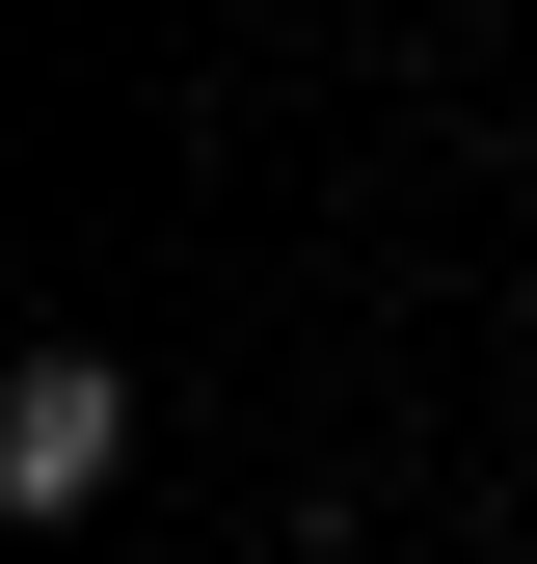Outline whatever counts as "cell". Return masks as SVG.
<instances>
[{
    "instance_id": "6da1fadb",
    "label": "cell",
    "mask_w": 537,
    "mask_h": 564,
    "mask_svg": "<svg viewBox=\"0 0 537 564\" xmlns=\"http://www.w3.org/2000/svg\"><path fill=\"white\" fill-rule=\"evenodd\" d=\"M108 484H134V349H108V323H28V349H0V511L81 538Z\"/></svg>"
}]
</instances>
